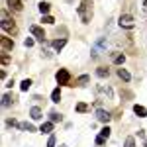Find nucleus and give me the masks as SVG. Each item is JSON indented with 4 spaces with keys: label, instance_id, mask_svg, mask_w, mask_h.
Here are the masks:
<instances>
[{
    "label": "nucleus",
    "instance_id": "nucleus-26",
    "mask_svg": "<svg viewBox=\"0 0 147 147\" xmlns=\"http://www.w3.org/2000/svg\"><path fill=\"white\" fill-rule=\"evenodd\" d=\"M43 24H55V20H53V16H43Z\"/></svg>",
    "mask_w": 147,
    "mask_h": 147
},
{
    "label": "nucleus",
    "instance_id": "nucleus-24",
    "mask_svg": "<svg viewBox=\"0 0 147 147\" xmlns=\"http://www.w3.org/2000/svg\"><path fill=\"white\" fill-rule=\"evenodd\" d=\"M124 61H125L124 55H114V63L116 65H124Z\"/></svg>",
    "mask_w": 147,
    "mask_h": 147
},
{
    "label": "nucleus",
    "instance_id": "nucleus-5",
    "mask_svg": "<svg viewBox=\"0 0 147 147\" xmlns=\"http://www.w3.org/2000/svg\"><path fill=\"white\" fill-rule=\"evenodd\" d=\"M0 49L2 51H12L14 49V39L8 37V35H2L0 37Z\"/></svg>",
    "mask_w": 147,
    "mask_h": 147
},
{
    "label": "nucleus",
    "instance_id": "nucleus-15",
    "mask_svg": "<svg viewBox=\"0 0 147 147\" xmlns=\"http://www.w3.org/2000/svg\"><path fill=\"white\" fill-rule=\"evenodd\" d=\"M37 8H39V12H41V14H43V16H47V12H49V4H47L45 0H41V2H39V6H37Z\"/></svg>",
    "mask_w": 147,
    "mask_h": 147
},
{
    "label": "nucleus",
    "instance_id": "nucleus-9",
    "mask_svg": "<svg viewBox=\"0 0 147 147\" xmlns=\"http://www.w3.org/2000/svg\"><path fill=\"white\" fill-rule=\"evenodd\" d=\"M65 45H67V39H65V37H61V39H55V41H53V49H55V51H61Z\"/></svg>",
    "mask_w": 147,
    "mask_h": 147
},
{
    "label": "nucleus",
    "instance_id": "nucleus-25",
    "mask_svg": "<svg viewBox=\"0 0 147 147\" xmlns=\"http://www.w3.org/2000/svg\"><path fill=\"white\" fill-rule=\"evenodd\" d=\"M49 116H51V122H53V124H55V122H61V120H63V118H61V114H57V112H51Z\"/></svg>",
    "mask_w": 147,
    "mask_h": 147
},
{
    "label": "nucleus",
    "instance_id": "nucleus-23",
    "mask_svg": "<svg viewBox=\"0 0 147 147\" xmlns=\"http://www.w3.org/2000/svg\"><path fill=\"white\" fill-rule=\"evenodd\" d=\"M86 110H88V106H86V104H84V102H79V104H77V112H86Z\"/></svg>",
    "mask_w": 147,
    "mask_h": 147
},
{
    "label": "nucleus",
    "instance_id": "nucleus-2",
    "mask_svg": "<svg viewBox=\"0 0 147 147\" xmlns=\"http://www.w3.org/2000/svg\"><path fill=\"white\" fill-rule=\"evenodd\" d=\"M0 26H2V30H4L6 34H10V35H14L18 32V30H16V24L6 16V12H2V22H0Z\"/></svg>",
    "mask_w": 147,
    "mask_h": 147
},
{
    "label": "nucleus",
    "instance_id": "nucleus-29",
    "mask_svg": "<svg viewBox=\"0 0 147 147\" xmlns=\"http://www.w3.org/2000/svg\"><path fill=\"white\" fill-rule=\"evenodd\" d=\"M104 141H106V137H102V136L96 137V145H104Z\"/></svg>",
    "mask_w": 147,
    "mask_h": 147
},
{
    "label": "nucleus",
    "instance_id": "nucleus-30",
    "mask_svg": "<svg viewBox=\"0 0 147 147\" xmlns=\"http://www.w3.org/2000/svg\"><path fill=\"white\" fill-rule=\"evenodd\" d=\"M8 125H12V127H14V125H20V124H18L16 120H8Z\"/></svg>",
    "mask_w": 147,
    "mask_h": 147
},
{
    "label": "nucleus",
    "instance_id": "nucleus-31",
    "mask_svg": "<svg viewBox=\"0 0 147 147\" xmlns=\"http://www.w3.org/2000/svg\"><path fill=\"white\" fill-rule=\"evenodd\" d=\"M143 147H147V139H145V141H143Z\"/></svg>",
    "mask_w": 147,
    "mask_h": 147
},
{
    "label": "nucleus",
    "instance_id": "nucleus-7",
    "mask_svg": "<svg viewBox=\"0 0 147 147\" xmlns=\"http://www.w3.org/2000/svg\"><path fill=\"white\" fill-rule=\"evenodd\" d=\"M96 118H98L100 122H104V124H108L112 116H110V114L106 112V110H102V108H98V110H96Z\"/></svg>",
    "mask_w": 147,
    "mask_h": 147
},
{
    "label": "nucleus",
    "instance_id": "nucleus-18",
    "mask_svg": "<svg viewBox=\"0 0 147 147\" xmlns=\"http://www.w3.org/2000/svg\"><path fill=\"white\" fill-rule=\"evenodd\" d=\"M30 86H32V80H30V79H24L22 82H20V88H22L24 92H26V90H30Z\"/></svg>",
    "mask_w": 147,
    "mask_h": 147
},
{
    "label": "nucleus",
    "instance_id": "nucleus-3",
    "mask_svg": "<svg viewBox=\"0 0 147 147\" xmlns=\"http://www.w3.org/2000/svg\"><path fill=\"white\" fill-rule=\"evenodd\" d=\"M118 26H120V28H124V30H134L136 20H134V16H129V14H122V16H120V20H118Z\"/></svg>",
    "mask_w": 147,
    "mask_h": 147
},
{
    "label": "nucleus",
    "instance_id": "nucleus-17",
    "mask_svg": "<svg viewBox=\"0 0 147 147\" xmlns=\"http://www.w3.org/2000/svg\"><path fill=\"white\" fill-rule=\"evenodd\" d=\"M61 100V88H55L51 92V102H59Z\"/></svg>",
    "mask_w": 147,
    "mask_h": 147
},
{
    "label": "nucleus",
    "instance_id": "nucleus-13",
    "mask_svg": "<svg viewBox=\"0 0 147 147\" xmlns=\"http://www.w3.org/2000/svg\"><path fill=\"white\" fill-rule=\"evenodd\" d=\"M8 6H10L12 10L20 12V10H22V0H8Z\"/></svg>",
    "mask_w": 147,
    "mask_h": 147
},
{
    "label": "nucleus",
    "instance_id": "nucleus-28",
    "mask_svg": "<svg viewBox=\"0 0 147 147\" xmlns=\"http://www.w3.org/2000/svg\"><path fill=\"white\" fill-rule=\"evenodd\" d=\"M24 45H26V47H34V39H32V37H26Z\"/></svg>",
    "mask_w": 147,
    "mask_h": 147
},
{
    "label": "nucleus",
    "instance_id": "nucleus-16",
    "mask_svg": "<svg viewBox=\"0 0 147 147\" xmlns=\"http://www.w3.org/2000/svg\"><path fill=\"white\" fill-rule=\"evenodd\" d=\"M12 102H14V96L12 94H4L2 96V106H10Z\"/></svg>",
    "mask_w": 147,
    "mask_h": 147
},
{
    "label": "nucleus",
    "instance_id": "nucleus-20",
    "mask_svg": "<svg viewBox=\"0 0 147 147\" xmlns=\"http://www.w3.org/2000/svg\"><path fill=\"white\" fill-rule=\"evenodd\" d=\"M96 75H98L100 79H104V77H108V69H104V67H98V69H96Z\"/></svg>",
    "mask_w": 147,
    "mask_h": 147
},
{
    "label": "nucleus",
    "instance_id": "nucleus-6",
    "mask_svg": "<svg viewBox=\"0 0 147 147\" xmlns=\"http://www.w3.org/2000/svg\"><path fill=\"white\" fill-rule=\"evenodd\" d=\"M30 32L34 35L37 41H43L45 39V32H43V28H39V26H30Z\"/></svg>",
    "mask_w": 147,
    "mask_h": 147
},
{
    "label": "nucleus",
    "instance_id": "nucleus-22",
    "mask_svg": "<svg viewBox=\"0 0 147 147\" xmlns=\"http://www.w3.org/2000/svg\"><path fill=\"white\" fill-rule=\"evenodd\" d=\"M124 147H136V139L129 136V137H125V143H124Z\"/></svg>",
    "mask_w": 147,
    "mask_h": 147
},
{
    "label": "nucleus",
    "instance_id": "nucleus-4",
    "mask_svg": "<svg viewBox=\"0 0 147 147\" xmlns=\"http://www.w3.org/2000/svg\"><path fill=\"white\" fill-rule=\"evenodd\" d=\"M55 79H57V82H59V86H61V84H69L71 75H69L67 69H59V71H57V75H55Z\"/></svg>",
    "mask_w": 147,
    "mask_h": 147
},
{
    "label": "nucleus",
    "instance_id": "nucleus-11",
    "mask_svg": "<svg viewBox=\"0 0 147 147\" xmlns=\"http://www.w3.org/2000/svg\"><path fill=\"white\" fill-rule=\"evenodd\" d=\"M39 131H41V134H51V131H53V122H45V124H41Z\"/></svg>",
    "mask_w": 147,
    "mask_h": 147
},
{
    "label": "nucleus",
    "instance_id": "nucleus-1",
    "mask_svg": "<svg viewBox=\"0 0 147 147\" xmlns=\"http://www.w3.org/2000/svg\"><path fill=\"white\" fill-rule=\"evenodd\" d=\"M77 12H79V18L82 20V24H88L92 20V0H82Z\"/></svg>",
    "mask_w": 147,
    "mask_h": 147
},
{
    "label": "nucleus",
    "instance_id": "nucleus-12",
    "mask_svg": "<svg viewBox=\"0 0 147 147\" xmlns=\"http://www.w3.org/2000/svg\"><path fill=\"white\" fill-rule=\"evenodd\" d=\"M30 116H32V120H41L43 116H41V110L37 108V106H34L32 110H30Z\"/></svg>",
    "mask_w": 147,
    "mask_h": 147
},
{
    "label": "nucleus",
    "instance_id": "nucleus-10",
    "mask_svg": "<svg viewBox=\"0 0 147 147\" xmlns=\"http://www.w3.org/2000/svg\"><path fill=\"white\" fill-rule=\"evenodd\" d=\"M118 77H120L122 80H125V82H129V80H131V75H129L125 69H118Z\"/></svg>",
    "mask_w": 147,
    "mask_h": 147
},
{
    "label": "nucleus",
    "instance_id": "nucleus-27",
    "mask_svg": "<svg viewBox=\"0 0 147 147\" xmlns=\"http://www.w3.org/2000/svg\"><path fill=\"white\" fill-rule=\"evenodd\" d=\"M47 147H55V136H49V139H47Z\"/></svg>",
    "mask_w": 147,
    "mask_h": 147
},
{
    "label": "nucleus",
    "instance_id": "nucleus-21",
    "mask_svg": "<svg viewBox=\"0 0 147 147\" xmlns=\"http://www.w3.org/2000/svg\"><path fill=\"white\" fill-rule=\"evenodd\" d=\"M110 131H112V129H110L108 125H104V127H102V129H100V136H102V137H106V139H108V137H110Z\"/></svg>",
    "mask_w": 147,
    "mask_h": 147
},
{
    "label": "nucleus",
    "instance_id": "nucleus-19",
    "mask_svg": "<svg viewBox=\"0 0 147 147\" xmlns=\"http://www.w3.org/2000/svg\"><path fill=\"white\" fill-rule=\"evenodd\" d=\"M20 129H24V131H35V127L30 122H24V124H20Z\"/></svg>",
    "mask_w": 147,
    "mask_h": 147
},
{
    "label": "nucleus",
    "instance_id": "nucleus-14",
    "mask_svg": "<svg viewBox=\"0 0 147 147\" xmlns=\"http://www.w3.org/2000/svg\"><path fill=\"white\" fill-rule=\"evenodd\" d=\"M88 80H90V77H88V75H80L79 79L75 80V84H77V86H82V84H86Z\"/></svg>",
    "mask_w": 147,
    "mask_h": 147
},
{
    "label": "nucleus",
    "instance_id": "nucleus-8",
    "mask_svg": "<svg viewBox=\"0 0 147 147\" xmlns=\"http://www.w3.org/2000/svg\"><path fill=\"white\" fill-rule=\"evenodd\" d=\"M134 112H136L137 118H145V116H147V108H143V106L136 104V106H134Z\"/></svg>",
    "mask_w": 147,
    "mask_h": 147
}]
</instances>
